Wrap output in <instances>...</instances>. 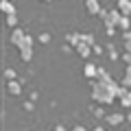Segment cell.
<instances>
[{"instance_id": "cell-1", "label": "cell", "mask_w": 131, "mask_h": 131, "mask_svg": "<svg viewBox=\"0 0 131 131\" xmlns=\"http://www.w3.org/2000/svg\"><path fill=\"white\" fill-rule=\"evenodd\" d=\"M92 98L96 101L98 105H112L118 96L107 88V85H103L98 79H94V81H92Z\"/></svg>"}, {"instance_id": "cell-2", "label": "cell", "mask_w": 131, "mask_h": 131, "mask_svg": "<svg viewBox=\"0 0 131 131\" xmlns=\"http://www.w3.org/2000/svg\"><path fill=\"white\" fill-rule=\"evenodd\" d=\"M18 50H20L22 61H31L33 59V35H26V37H24V42L18 46Z\"/></svg>"}, {"instance_id": "cell-3", "label": "cell", "mask_w": 131, "mask_h": 131, "mask_svg": "<svg viewBox=\"0 0 131 131\" xmlns=\"http://www.w3.org/2000/svg\"><path fill=\"white\" fill-rule=\"evenodd\" d=\"M120 18H122V13H120V9H109V13H107V18L103 20L105 22V26H116L118 28V22H120Z\"/></svg>"}, {"instance_id": "cell-4", "label": "cell", "mask_w": 131, "mask_h": 131, "mask_svg": "<svg viewBox=\"0 0 131 131\" xmlns=\"http://www.w3.org/2000/svg\"><path fill=\"white\" fill-rule=\"evenodd\" d=\"M125 120H127V116L122 112H114V114H107V116H105V122L112 125V127H120Z\"/></svg>"}, {"instance_id": "cell-5", "label": "cell", "mask_w": 131, "mask_h": 131, "mask_svg": "<svg viewBox=\"0 0 131 131\" xmlns=\"http://www.w3.org/2000/svg\"><path fill=\"white\" fill-rule=\"evenodd\" d=\"M24 37H26V33H24L20 26H15L13 31H11V35H9V42L13 44V46H20V44L24 42Z\"/></svg>"}, {"instance_id": "cell-6", "label": "cell", "mask_w": 131, "mask_h": 131, "mask_svg": "<svg viewBox=\"0 0 131 131\" xmlns=\"http://www.w3.org/2000/svg\"><path fill=\"white\" fill-rule=\"evenodd\" d=\"M118 98H120L122 107H131V90H129V88H122V85H120V92H118Z\"/></svg>"}, {"instance_id": "cell-7", "label": "cell", "mask_w": 131, "mask_h": 131, "mask_svg": "<svg viewBox=\"0 0 131 131\" xmlns=\"http://www.w3.org/2000/svg\"><path fill=\"white\" fill-rule=\"evenodd\" d=\"M96 72H98V66H94L92 61H85V66H83V77L85 79H96Z\"/></svg>"}, {"instance_id": "cell-8", "label": "cell", "mask_w": 131, "mask_h": 131, "mask_svg": "<svg viewBox=\"0 0 131 131\" xmlns=\"http://www.w3.org/2000/svg\"><path fill=\"white\" fill-rule=\"evenodd\" d=\"M74 48H77V52H79V55L83 57L85 61H88V59H90V55H92V52H94V50H92V46H90V44H85V42H81V44H77Z\"/></svg>"}, {"instance_id": "cell-9", "label": "cell", "mask_w": 131, "mask_h": 131, "mask_svg": "<svg viewBox=\"0 0 131 131\" xmlns=\"http://www.w3.org/2000/svg\"><path fill=\"white\" fill-rule=\"evenodd\" d=\"M7 92H9L11 96H18V94H22V83H20L18 79L9 81V83H7Z\"/></svg>"}, {"instance_id": "cell-10", "label": "cell", "mask_w": 131, "mask_h": 131, "mask_svg": "<svg viewBox=\"0 0 131 131\" xmlns=\"http://www.w3.org/2000/svg\"><path fill=\"white\" fill-rule=\"evenodd\" d=\"M85 9H88V13L98 15L103 7H101V2H98V0H85Z\"/></svg>"}, {"instance_id": "cell-11", "label": "cell", "mask_w": 131, "mask_h": 131, "mask_svg": "<svg viewBox=\"0 0 131 131\" xmlns=\"http://www.w3.org/2000/svg\"><path fill=\"white\" fill-rule=\"evenodd\" d=\"M0 9L5 11V15L18 13V9H15V7H13V2H11V0H2V2H0Z\"/></svg>"}, {"instance_id": "cell-12", "label": "cell", "mask_w": 131, "mask_h": 131, "mask_svg": "<svg viewBox=\"0 0 131 131\" xmlns=\"http://www.w3.org/2000/svg\"><path fill=\"white\" fill-rule=\"evenodd\" d=\"M118 9L122 15H131V0H118Z\"/></svg>"}, {"instance_id": "cell-13", "label": "cell", "mask_w": 131, "mask_h": 131, "mask_svg": "<svg viewBox=\"0 0 131 131\" xmlns=\"http://www.w3.org/2000/svg\"><path fill=\"white\" fill-rule=\"evenodd\" d=\"M81 35H83V33H70V35H66V42L72 44V46H77V44H81Z\"/></svg>"}, {"instance_id": "cell-14", "label": "cell", "mask_w": 131, "mask_h": 131, "mask_svg": "<svg viewBox=\"0 0 131 131\" xmlns=\"http://www.w3.org/2000/svg\"><path fill=\"white\" fill-rule=\"evenodd\" d=\"M118 28H120V31H129V28H131V20H129V15H122V18H120Z\"/></svg>"}, {"instance_id": "cell-15", "label": "cell", "mask_w": 131, "mask_h": 131, "mask_svg": "<svg viewBox=\"0 0 131 131\" xmlns=\"http://www.w3.org/2000/svg\"><path fill=\"white\" fill-rule=\"evenodd\" d=\"M81 42H85V44H90V46H94V44H96V39H94L92 33H83V35H81Z\"/></svg>"}, {"instance_id": "cell-16", "label": "cell", "mask_w": 131, "mask_h": 131, "mask_svg": "<svg viewBox=\"0 0 131 131\" xmlns=\"http://www.w3.org/2000/svg\"><path fill=\"white\" fill-rule=\"evenodd\" d=\"M7 24H9L11 28H15V26H18V13H11V15H7Z\"/></svg>"}, {"instance_id": "cell-17", "label": "cell", "mask_w": 131, "mask_h": 131, "mask_svg": "<svg viewBox=\"0 0 131 131\" xmlns=\"http://www.w3.org/2000/svg\"><path fill=\"white\" fill-rule=\"evenodd\" d=\"M5 77H7L9 81H13V79H18V72H15L13 68H7V70H5Z\"/></svg>"}, {"instance_id": "cell-18", "label": "cell", "mask_w": 131, "mask_h": 131, "mask_svg": "<svg viewBox=\"0 0 131 131\" xmlns=\"http://www.w3.org/2000/svg\"><path fill=\"white\" fill-rule=\"evenodd\" d=\"M107 52H109V57H112L114 61H116L118 57H120V55H118V52H116V48H114V44H107Z\"/></svg>"}, {"instance_id": "cell-19", "label": "cell", "mask_w": 131, "mask_h": 131, "mask_svg": "<svg viewBox=\"0 0 131 131\" xmlns=\"http://www.w3.org/2000/svg\"><path fill=\"white\" fill-rule=\"evenodd\" d=\"M120 85H122V88H129V90H131V77H129V74H122Z\"/></svg>"}, {"instance_id": "cell-20", "label": "cell", "mask_w": 131, "mask_h": 131, "mask_svg": "<svg viewBox=\"0 0 131 131\" xmlns=\"http://www.w3.org/2000/svg\"><path fill=\"white\" fill-rule=\"evenodd\" d=\"M39 42H42V44H48V42H50V33H39Z\"/></svg>"}, {"instance_id": "cell-21", "label": "cell", "mask_w": 131, "mask_h": 131, "mask_svg": "<svg viewBox=\"0 0 131 131\" xmlns=\"http://www.w3.org/2000/svg\"><path fill=\"white\" fill-rule=\"evenodd\" d=\"M122 61H125L127 66L131 63V52H127V50H122Z\"/></svg>"}, {"instance_id": "cell-22", "label": "cell", "mask_w": 131, "mask_h": 131, "mask_svg": "<svg viewBox=\"0 0 131 131\" xmlns=\"http://www.w3.org/2000/svg\"><path fill=\"white\" fill-rule=\"evenodd\" d=\"M92 50H94V55H105V52H103V46H98V44H94Z\"/></svg>"}, {"instance_id": "cell-23", "label": "cell", "mask_w": 131, "mask_h": 131, "mask_svg": "<svg viewBox=\"0 0 131 131\" xmlns=\"http://www.w3.org/2000/svg\"><path fill=\"white\" fill-rule=\"evenodd\" d=\"M122 39H125V42L131 39V28H129V31H122Z\"/></svg>"}, {"instance_id": "cell-24", "label": "cell", "mask_w": 131, "mask_h": 131, "mask_svg": "<svg viewBox=\"0 0 131 131\" xmlns=\"http://www.w3.org/2000/svg\"><path fill=\"white\" fill-rule=\"evenodd\" d=\"M105 33H107V35H114V33H116V26H105Z\"/></svg>"}, {"instance_id": "cell-25", "label": "cell", "mask_w": 131, "mask_h": 131, "mask_svg": "<svg viewBox=\"0 0 131 131\" xmlns=\"http://www.w3.org/2000/svg\"><path fill=\"white\" fill-rule=\"evenodd\" d=\"M70 131H88V129H85V127L83 125H74V127H72V129Z\"/></svg>"}, {"instance_id": "cell-26", "label": "cell", "mask_w": 131, "mask_h": 131, "mask_svg": "<svg viewBox=\"0 0 131 131\" xmlns=\"http://www.w3.org/2000/svg\"><path fill=\"white\" fill-rule=\"evenodd\" d=\"M24 109H26V112H31V109H33V103H31V101H26V103H24Z\"/></svg>"}, {"instance_id": "cell-27", "label": "cell", "mask_w": 131, "mask_h": 131, "mask_svg": "<svg viewBox=\"0 0 131 131\" xmlns=\"http://www.w3.org/2000/svg\"><path fill=\"white\" fill-rule=\"evenodd\" d=\"M122 50H127V52H131V39H129V42H125V48H122Z\"/></svg>"}, {"instance_id": "cell-28", "label": "cell", "mask_w": 131, "mask_h": 131, "mask_svg": "<svg viewBox=\"0 0 131 131\" xmlns=\"http://www.w3.org/2000/svg\"><path fill=\"white\" fill-rule=\"evenodd\" d=\"M92 131H105V127H103V125H96V127H94Z\"/></svg>"}, {"instance_id": "cell-29", "label": "cell", "mask_w": 131, "mask_h": 131, "mask_svg": "<svg viewBox=\"0 0 131 131\" xmlns=\"http://www.w3.org/2000/svg\"><path fill=\"white\" fill-rule=\"evenodd\" d=\"M55 131H68V129H66L63 125H57V127H55Z\"/></svg>"}, {"instance_id": "cell-30", "label": "cell", "mask_w": 131, "mask_h": 131, "mask_svg": "<svg viewBox=\"0 0 131 131\" xmlns=\"http://www.w3.org/2000/svg\"><path fill=\"white\" fill-rule=\"evenodd\" d=\"M125 74H129V77H131V63H129V66L125 68Z\"/></svg>"}, {"instance_id": "cell-31", "label": "cell", "mask_w": 131, "mask_h": 131, "mask_svg": "<svg viewBox=\"0 0 131 131\" xmlns=\"http://www.w3.org/2000/svg\"><path fill=\"white\" fill-rule=\"evenodd\" d=\"M42 2H50V0H42Z\"/></svg>"}, {"instance_id": "cell-32", "label": "cell", "mask_w": 131, "mask_h": 131, "mask_svg": "<svg viewBox=\"0 0 131 131\" xmlns=\"http://www.w3.org/2000/svg\"><path fill=\"white\" fill-rule=\"evenodd\" d=\"M116 131H122V129H116Z\"/></svg>"}]
</instances>
